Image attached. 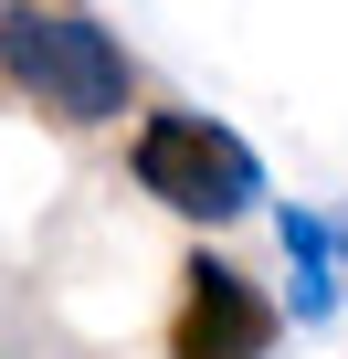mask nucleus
Segmentation results:
<instances>
[{
	"mask_svg": "<svg viewBox=\"0 0 348 359\" xmlns=\"http://www.w3.org/2000/svg\"><path fill=\"white\" fill-rule=\"evenodd\" d=\"M0 85L43 106L53 127H116L137 106V64L106 22H85L74 0H11L0 11Z\"/></svg>",
	"mask_w": 348,
	"mask_h": 359,
	"instance_id": "obj_1",
	"label": "nucleus"
},
{
	"mask_svg": "<svg viewBox=\"0 0 348 359\" xmlns=\"http://www.w3.org/2000/svg\"><path fill=\"white\" fill-rule=\"evenodd\" d=\"M127 180L180 212V222H232L264 201V158L222 127V116H190V106H148L137 137H127Z\"/></svg>",
	"mask_w": 348,
	"mask_h": 359,
	"instance_id": "obj_2",
	"label": "nucleus"
},
{
	"mask_svg": "<svg viewBox=\"0 0 348 359\" xmlns=\"http://www.w3.org/2000/svg\"><path fill=\"white\" fill-rule=\"evenodd\" d=\"M285 348V306L243 275V264H222V254H201L190 275H180V317H169V359H274Z\"/></svg>",
	"mask_w": 348,
	"mask_h": 359,
	"instance_id": "obj_3",
	"label": "nucleus"
},
{
	"mask_svg": "<svg viewBox=\"0 0 348 359\" xmlns=\"http://www.w3.org/2000/svg\"><path fill=\"white\" fill-rule=\"evenodd\" d=\"M285 254H295V317H337V233L316 212H285Z\"/></svg>",
	"mask_w": 348,
	"mask_h": 359,
	"instance_id": "obj_4",
	"label": "nucleus"
}]
</instances>
